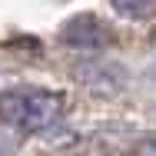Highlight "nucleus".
<instances>
[{
	"label": "nucleus",
	"mask_w": 156,
	"mask_h": 156,
	"mask_svg": "<svg viewBox=\"0 0 156 156\" xmlns=\"http://www.w3.org/2000/svg\"><path fill=\"white\" fill-rule=\"evenodd\" d=\"M63 96L37 87H17L0 93V120L23 133H43L60 123L63 116Z\"/></svg>",
	"instance_id": "f257e3e1"
},
{
	"label": "nucleus",
	"mask_w": 156,
	"mask_h": 156,
	"mask_svg": "<svg viewBox=\"0 0 156 156\" xmlns=\"http://www.w3.org/2000/svg\"><path fill=\"white\" fill-rule=\"evenodd\" d=\"M60 40L66 47H73V50H103V47L113 43V33H110V27L100 17L80 13V17H73V20L63 23Z\"/></svg>",
	"instance_id": "f03ea898"
},
{
	"label": "nucleus",
	"mask_w": 156,
	"mask_h": 156,
	"mask_svg": "<svg viewBox=\"0 0 156 156\" xmlns=\"http://www.w3.org/2000/svg\"><path fill=\"white\" fill-rule=\"evenodd\" d=\"M73 76L80 80V87H87L90 93L96 96H116L126 87V70L116 66L110 60H90V63H80L73 70Z\"/></svg>",
	"instance_id": "7ed1b4c3"
},
{
	"label": "nucleus",
	"mask_w": 156,
	"mask_h": 156,
	"mask_svg": "<svg viewBox=\"0 0 156 156\" xmlns=\"http://www.w3.org/2000/svg\"><path fill=\"white\" fill-rule=\"evenodd\" d=\"M110 3L120 17H129V20H143L156 13V0H110Z\"/></svg>",
	"instance_id": "20e7f679"
}]
</instances>
